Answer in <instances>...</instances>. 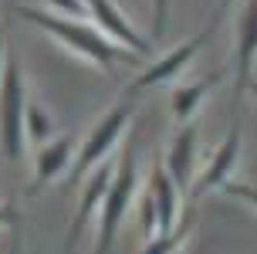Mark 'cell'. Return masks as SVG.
I'll use <instances>...</instances> for the list:
<instances>
[{
  "label": "cell",
  "instance_id": "277c9868",
  "mask_svg": "<svg viewBox=\"0 0 257 254\" xmlns=\"http://www.w3.org/2000/svg\"><path fill=\"white\" fill-rule=\"evenodd\" d=\"M128 112H132V105H128V102L115 105V109H112V112L105 115L102 122L85 136V146L78 149V159L71 163V183H78L91 166L102 163L105 156H108V149L118 142V136H122V129H125V122H128Z\"/></svg>",
  "mask_w": 257,
  "mask_h": 254
},
{
  "label": "cell",
  "instance_id": "7a4b0ae2",
  "mask_svg": "<svg viewBox=\"0 0 257 254\" xmlns=\"http://www.w3.org/2000/svg\"><path fill=\"white\" fill-rule=\"evenodd\" d=\"M139 187V173H136V139L125 142V152H122V163H118L115 177H108V187L102 193V217H98V241H95V254H108L112 244H115V230L125 217L128 203H132V193Z\"/></svg>",
  "mask_w": 257,
  "mask_h": 254
},
{
  "label": "cell",
  "instance_id": "7402d4cb",
  "mask_svg": "<svg viewBox=\"0 0 257 254\" xmlns=\"http://www.w3.org/2000/svg\"><path fill=\"white\" fill-rule=\"evenodd\" d=\"M4 44H7V31L0 27V61H4Z\"/></svg>",
  "mask_w": 257,
  "mask_h": 254
},
{
  "label": "cell",
  "instance_id": "ffe728a7",
  "mask_svg": "<svg viewBox=\"0 0 257 254\" xmlns=\"http://www.w3.org/2000/svg\"><path fill=\"white\" fill-rule=\"evenodd\" d=\"M11 254H21V224L11 220Z\"/></svg>",
  "mask_w": 257,
  "mask_h": 254
},
{
  "label": "cell",
  "instance_id": "d6986e66",
  "mask_svg": "<svg viewBox=\"0 0 257 254\" xmlns=\"http://www.w3.org/2000/svg\"><path fill=\"white\" fill-rule=\"evenodd\" d=\"M220 187H223V193H230V197H244L247 203H254V200H257V197H254V190H250V187H237V183H227V180H223Z\"/></svg>",
  "mask_w": 257,
  "mask_h": 254
},
{
  "label": "cell",
  "instance_id": "7c38bea8",
  "mask_svg": "<svg viewBox=\"0 0 257 254\" xmlns=\"http://www.w3.org/2000/svg\"><path fill=\"white\" fill-rule=\"evenodd\" d=\"M108 166H98L95 173H91V180L85 183V193H81V203H78V214L75 220H71V234H68V247L71 244H78V234L85 230V224L91 220V214H95V207H98V200H102L105 187H108Z\"/></svg>",
  "mask_w": 257,
  "mask_h": 254
},
{
  "label": "cell",
  "instance_id": "2e32d148",
  "mask_svg": "<svg viewBox=\"0 0 257 254\" xmlns=\"http://www.w3.org/2000/svg\"><path fill=\"white\" fill-rule=\"evenodd\" d=\"M166 21H169V0H153V41L163 38Z\"/></svg>",
  "mask_w": 257,
  "mask_h": 254
},
{
  "label": "cell",
  "instance_id": "5bb4252c",
  "mask_svg": "<svg viewBox=\"0 0 257 254\" xmlns=\"http://www.w3.org/2000/svg\"><path fill=\"white\" fill-rule=\"evenodd\" d=\"M24 126H27V139L31 142H44L54 132V119L38 102H24Z\"/></svg>",
  "mask_w": 257,
  "mask_h": 254
},
{
  "label": "cell",
  "instance_id": "44dd1931",
  "mask_svg": "<svg viewBox=\"0 0 257 254\" xmlns=\"http://www.w3.org/2000/svg\"><path fill=\"white\" fill-rule=\"evenodd\" d=\"M11 220H17V210H14V203H4V207H0V227L11 224Z\"/></svg>",
  "mask_w": 257,
  "mask_h": 254
},
{
  "label": "cell",
  "instance_id": "ba28073f",
  "mask_svg": "<svg viewBox=\"0 0 257 254\" xmlns=\"http://www.w3.org/2000/svg\"><path fill=\"white\" fill-rule=\"evenodd\" d=\"M176 193L180 190L173 187V180H169V173L163 170V163H156L149 197H153V207H156V230H159V234H169V230L176 227V210H180Z\"/></svg>",
  "mask_w": 257,
  "mask_h": 254
},
{
  "label": "cell",
  "instance_id": "9c48e42d",
  "mask_svg": "<svg viewBox=\"0 0 257 254\" xmlns=\"http://www.w3.org/2000/svg\"><path fill=\"white\" fill-rule=\"evenodd\" d=\"M193 149H196V126H183L180 136L173 139L166 156V173L176 190H190V173H193Z\"/></svg>",
  "mask_w": 257,
  "mask_h": 254
},
{
  "label": "cell",
  "instance_id": "3957f363",
  "mask_svg": "<svg viewBox=\"0 0 257 254\" xmlns=\"http://www.w3.org/2000/svg\"><path fill=\"white\" fill-rule=\"evenodd\" d=\"M24 81L17 58L4 61L0 78V152L7 159H21L24 152Z\"/></svg>",
  "mask_w": 257,
  "mask_h": 254
},
{
  "label": "cell",
  "instance_id": "8fae6325",
  "mask_svg": "<svg viewBox=\"0 0 257 254\" xmlns=\"http://www.w3.org/2000/svg\"><path fill=\"white\" fill-rule=\"evenodd\" d=\"M254 4H247L237 21V92L254 89Z\"/></svg>",
  "mask_w": 257,
  "mask_h": 254
},
{
  "label": "cell",
  "instance_id": "30bf717a",
  "mask_svg": "<svg viewBox=\"0 0 257 254\" xmlns=\"http://www.w3.org/2000/svg\"><path fill=\"white\" fill-rule=\"evenodd\" d=\"M71 149H75V139H58L51 146H44L38 156V173H34V183L27 187V197H38L48 183H51L58 173H64L68 166H71Z\"/></svg>",
  "mask_w": 257,
  "mask_h": 254
},
{
  "label": "cell",
  "instance_id": "5b68a950",
  "mask_svg": "<svg viewBox=\"0 0 257 254\" xmlns=\"http://www.w3.org/2000/svg\"><path fill=\"white\" fill-rule=\"evenodd\" d=\"M220 14H223V11H217V17H213V21H210V24H206L203 31L196 34V38H190L186 44H180L176 51L163 54V58H159L156 64H149V68H146V71H142V75L136 78L132 85H128V99H132V95H139V92H146V89H153V85H159V81H169V78H176V75H180L183 68H186V64L193 61V54H196V51H200V48L206 44V38H210V34L217 31Z\"/></svg>",
  "mask_w": 257,
  "mask_h": 254
},
{
  "label": "cell",
  "instance_id": "8992f818",
  "mask_svg": "<svg viewBox=\"0 0 257 254\" xmlns=\"http://www.w3.org/2000/svg\"><path fill=\"white\" fill-rule=\"evenodd\" d=\"M85 7L95 14L98 27H105V31H108L115 41H122L125 48H132L136 54H153V44H149V41H142L139 34L128 27V21L115 11V4H112V0H85Z\"/></svg>",
  "mask_w": 257,
  "mask_h": 254
},
{
  "label": "cell",
  "instance_id": "6da1fadb",
  "mask_svg": "<svg viewBox=\"0 0 257 254\" xmlns=\"http://www.w3.org/2000/svg\"><path fill=\"white\" fill-rule=\"evenodd\" d=\"M14 14L17 17H24V21H31L34 27H41V31H48V34H54V38H61L68 48H75L78 54H88L95 64H102V68H112L115 61H125L132 64L139 54H128L125 48H118V44H112L108 38H102L95 27H85L78 24V21H68V17H54V14L48 11H38V7H14Z\"/></svg>",
  "mask_w": 257,
  "mask_h": 254
},
{
  "label": "cell",
  "instance_id": "9a60e30c",
  "mask_svg": "<svg viewBox=\"0 0 257 254\" xmlns=\"http://www.w3.org/2000/svg\"><path fill=\"white\" fill-rule=\"evenodd\" d=\"M190 217H193V210H186V220H183V227H173L169 234H159L149 247L142 254H173L176 247H180V241L186 237V230H190Z\"/></svg>",
  "mask_w": 257,
  "mask_h": 254
},
{
  "label": "cell",
  "instance_id": "4fadbf2b",
  "mask_svg": "<svg viewBox=\"0 0 257 254\" xmlns=\"http://www.w3.org/2000/svg\"><path fill=\"white\" fill-rule=\"evenodd\" d=\"M210 92V81H193V85H180V89L173 92V112L180 122H190L196 109H200V102L203 95Z\"/></svg>",
  "mask_w": 257,
  "mask_h": 254
},
{
  "label": "cell",
  "instance_id": "52a82bcc",
  "mask_svg": "<svg viewBox=\"0 0 257 254\" xmlns=\"http://www.w3.org/2000/svg\"><path fill=\"white\" fill-rule=\"evenodd\" d=\"M237 156H240V132L230 129V132H227V139H223V146L213 152V159H210V166H206V173L200 177V183L190 190L193 200H196V197H203V193H210L213 187H220V183L227 180V173L233 170Z\"/></svg>",
  "mask_w": 257,
  "mask_h": 254
},
{
  "label": "cell",
  "instance_id": "ac0fdd59",
  "mask_svg": "<svg viewBox=\"0 0 257 254\" xmlns=\"http://www.w3.org/2000/svg\"><path fill=\"white\" fill-rule=\"evenodd\" d=\"M58 11H64V14H71V17H81L85 14V0H51Z\"/></svg>",
  "mask_w": 257,
  "mask_h": 254
},
{
  "label": "cell",
  "instance_id": "e0dca14e",
  "mask_svg": "<svg viewBox=\"0 0 257 254\" xmlns=\"http://www.w3.org/2000/svg\"><path fill=\"white\" fill-rule=\"evenodd\" d=\"M139 227H142V234H156V207H153V197H149V193L142 197V217H139Z\"/></svg>",
  "mask_w": 257,
  "mask_h": 254
}]
</instances>
